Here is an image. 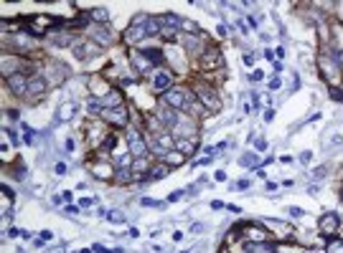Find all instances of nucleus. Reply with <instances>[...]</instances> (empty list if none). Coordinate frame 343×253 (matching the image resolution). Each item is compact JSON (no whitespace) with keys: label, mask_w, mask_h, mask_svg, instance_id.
Listing matches in <instances>:
<instances>
[{"label":"nucleus","mask_w":343,"mask_h":253,"mask_svg":"<svg viewBox=\"0 0 343 253\" xmlns=\"http://www.w3.org/2000/svg\"><path fill=\"white\" fill-rule=\"evenodd\" d=\"M117 164H120V167H125V170H130V154H122V157H117Z\"/></svg>","instance_id":"obj_33"},{"label":"nucleus","mask_w":343,"mask_h":253,"mask_svg":"<svg viewBox=\"0 0 343 253\" xmlns=\"http://www.w3.org/2000/svg\"><path fill=\"white\" fill-rule=\"evenodd\" d=\"M112 147H114V137H107L104 144H102V150H112Z\"/></svg>","instance_id":"obj_39"},{"label":"nucleus","mask_w":343,"mask_h":253,"mask_svg":"<svg viewBox=\"0 0 343 253\" xmlns=\"http://www.w3.org/2000/svg\"><path fill=\"white\" fill-rule=\"evenodd\" d=\"M183 109H188L191 114H196V116L206 112V106L199 102V96H188V102H186V106H183Z\"/></svg>","instance_id":"obj_20"},{"label":"nucleus","mask_w":343,"mask_h":253,"mask_svg":"<svg viewBox=\"0 0 343 253\" xmlns=\"http://www.w3.org/2000/svg\"><path fill=\"white\" fill-rule=\"evenodd\" d=\"M158 20H160V28H163V36H165V38H176V30L183 26V18L176 16V13H163Z\"/></svg>","instance_id":"obj_7"},{"label":"nucleus","mask_w":343,"mask_h":253,"mask_svg":"<svg viewBox=\"0 0 343 253\" xmlns=\"http://www.w3.org/2000/svg\"><path fill=\"white\" fill-rule=\"evenodd\" d=\"M23 132H26V142H28V144H33V130L23 124Z\"/></svg>","instance_id":"obj_35"},{"label":"nucleus","mask_w":343,"mask_h":253,"mask_svg":"<svg viewBox=\"0 0 343 253\" xmlns=\"http://www.w3.org/2000/svg\"><path fill=\"white\" fill-rule=\"evenodd\" d=\"M74 109H76L74 102H64V104L59 106V112H56V122H69V119L74 116Z\"/></svg>","instance_id":"obj_18"},{"label":"nucleus","mask_w":343,"mask_h":253,"mask_svg":"<svg viewBox=\"0 0 343 253\" xmlns=\"http://www.w3.org/2000/svg\"><path fill=\"white\" fill-rule=\"evenodd\" d=\"M211 208H214V210H221V208H226V205H224L221 200H214V202H211Z\"/></svg>","instance_id":"obj_45"},{"label":"nucleus","mask_w":343,"mask_h":253,"mask_svg":"<svg viewBox=\"0 0 343 253\" xmlns=\"http://www.w3.org/2000/svg\"><path fill=\"white\" fill-rule=\"evenodd\" d=\"M158 33H163L160 20H158V18H150V20H147V36H158Z\"/></svg>","instance_id":"obj_28"},{"label":"nucleus","mask_w":343,"mask_h":253,"mask_svg":"<svg viewBox=\"0 0 343 253\" xmlns=\"http://www.w3.org/2000/svg\"><path fill=\"white\" fill-rule=\"evenodd\" d=\"M330 96H333V99H338V102H343V92H340V89H333V92H330Z\"/></svg>","instance_id":"obj_43"},{"label":"nucleus","mask_w":343,"mask_h":253,"mask_svg":"<svg viewBox=\"0 0 343 253\" xmlns=\"http://www.w3.org/2000/svg\"><path fill=\"white\" fill-rule=\"evenodd\" d=\"M99 102H102V106H104V109L120 106V104H122V94H120V92H109V94H107L104 99H99Z\"/></svg>","instance_id":"obj_19"},{"label":"nucleus","mask_w":343,"mask_h":253,"mask_svg":"<svg viewBox=\"0 0 343 253\" xmlns=\"http://www.w3.org/2000/svg\"><path fill=\"white\" fill-rule=\"evenodd\" d=\"M89 33H92V38H94L97 46H112V44H114V36H112L104 26H94Z\"/></svg>","instance_id":"obj_15"},{"label":"nucleus","mask_w":343,"mask_h":253,"mask_svg":"<svg viewBox=\"0 0 343 253\" xmlns=\"http://www.w3.org/2000/svg\"><path fill=\"white\" fill-rule=\"evenodd\" d=\"M310 157H313V152H302V154H300V162H302V164H308Z\"/></svg>","instance_id":"obj_38"},{"label":"nucleus","mask_w":343,"mask_h":253,"mask_svg":"<svg viewBox=\"0 0 343 253\" xmlns=\"http://www.w3.org/2000/svg\"><path fill=\"white\" fill-rule=\"evenodd\" d=\"M92 250H94V253H122V250H117V248H107V246H102V243H97Z\"/></svg>","instance_id":"obj_31"},{"label":"nucleus","mask_w":343,"mask_h":253,"mask_svg":"<svg viewBox=\"0 0 343 253\" xmlns=\"http://www.w3.org/2000/svg\"><path fill=\"white\" fill-rule=\"evenodd\" d=\"M13 178H16V180H23V178H26V170H23V167H18V170L13 172Z\"/></svg>","instance_id":"obj_42"},{"label":"nucleus","mask_w":343,"mask_h":253,"mask_svg":"<svg viewBox=\"0 0 343 253\" xmlns=\"http://www.w3.org/2000/svg\"><path fill=\"white\" fill-rule=\"evenodd\" d=\"M51 236H54L51 230H41V240H51Z\"/></svg>","instance_id":"obj_46"},{"label":"nucleus","mask_w":343,"mask_h":253,"mask_svg":"<svg viewBox=\"0 0 343 253\" xmlns=\"http://www.w3.org/2000/svg\"><path fill=\"white\" fill-rule=\"evenodd\" d=\"M147 20H150L147 13H140V16L132 18L130 28L125 30V40H127V44H140V40L147 38Z\"/></svg>","instance_id":"obj_1"},{"label":"nucleus","mask_w":343,"mask_h":253,"mask_svg":"<svg viewBox=\"0 0 343 253\" xmlns=\"http://www.w3.org/2000/svg\"><path fill=\"white\" fill-rule=\"evenodd\" d=\"M338 56H340V54H333V56H323V58H320V66H323V74H325L328 81H335V78H338V66H340V64H338Z\"/></svg>","instance_id":"obj_10"},{"label":"nucleus","mask_w":343,"mask_h":253,"mask_svg":"<svg viewBox=\"0 0 343 253\" xmlns=\"http://www.w3.org/2000/svg\"><path fill=\"white\" fill-rule=\"evenodd\" d=\"M340 198H343V192H340Z\"/></svg>","instance_id":"obj_52"},{"label":"nucleus","mask_w":343,"mask_h":253,"mask_svg":"<svg viewBox=\"0 0 343 253\" xmlns=\"http://www.w3.org/2000/svg\"><path fill=\"white\" fill-rule=\"evenodd\" d=\"M13 46L18 48V54H31L36 48V38L28 33V30H18L13 36Z\"/></svg>","instance_id":"obj_9"},{"label":"nucleus","mask_w":343,"mask_h":253,"mask_svg":"<svg viewBox=\"0 0 343 253\" xmlns=\"http://www.w3.org/2000/svg\"><path fill=\"white\" fill-rule=\"evenodd\" d=\"M216 30H219V36H221V38H224V36H226V33H229V30H226V26H224V23H221V26H219V28H216Z\"/></svg>","instance_id":"obj_47"},{"label":"nucleus","mask_w":343,"mask_h":253,"mask_svg":"<svg viewBox=\"0 0 343 253\" xmlns=\"http://www.w3.org/2000/svg\"><path fill=\"white\" fill-rule=\"evenodd\" d=\"M76 253H92V248H82V250H76Z\"/></svg>","instance_id":"obj_49"},{"label":"nucleus","mask_w":343,"mask_h":253,"mask_svg":"<svg viewBox=\"0 0 343 253\" xmlns=\"http://www.w3.org/2000/svg\"><path fill=\"white\" fill-rule=\"evenodd\" d=\"M254 147H257V152H264V150H267V140H264V137L254 140Z\"/></svg>","instance_id":"obj_34"},{"label":"nucleus","mask_w":343,"mask_h":253,"mask_svg":"<svg viewBox=\"0 0 343 253\" xmlns=\"http://www.w3.org/2000/svg\"><path fill=\"white\" fill-rule=\"evenodd\" d=\"M176 150L186 157V154H194V150H196V142L194 140H176Z\"/></svg>","instance_id":"obj_21"},{"label":"nucleus","mask_w":343,"mask_h":253,"mask_svg":"<svg viewBox=\"0 0 343 253\" xmlns=\"http://www.w3.org/2000/svg\"><path fill=\"white\" fill-rule=\"evenodd\" d=\"M117 182H130V180H135V175H132V167L130 170H125V167H120L117 170V178H114Z\"/></svg>","instance_id":"obj_27"},{"label":"nucleus","mask_w":343,"mask_h":253,"mask_svg":"<svg viewBox=\"0 0 343 253\" xmlns=\"http://www.w3.org/2000/svg\"><path fill=\"white\" fill-rule=\"evenodd\" d=\"M89 18H92L94 23H102V26H104V23L109 20V13H107V8H92V10H89Z\"/></svg>","instance_id":"obj_22"},{"label":"nucleus","mask_w":343,"mask_h":253,"mask_svg":"<svg viewBox=\"0 0 343 253\" xmlns=\"http://www.w3.org/2000/svg\"><path fill=\"white\" fill-rule=\"evenodd\" d=\"M51 44H54V46H74L76 40H74V36L64 33V36H54V38H51Z\"/></svg>","instance_id":"obj_25"},{"label":"nucleus","mask_w":343,"mask_h":253,"mask_svg":"<svg viewBox=\"0 0 343 253\" xmlns=\"http://www.w3.org/2000/svg\"><path fill=\"white\" fill-rule=\"evenodd\" d=\"M54 170H56V175H66V164H64V162H56Z\"/></svg>","instance_id":"obj_37"},{"label":"nucleus","mask_w":343,"mask_h":253,"mask_svg":"<svg viewBox=\"0 0 343 253\" xmlns=\"http://www.w3.org/2000/svg\"><path fill=\"white\" fill-rule=\"evenodd\" d=\"M330 253H343V243H340V240L333 243V246H330Z\"/></svg>","instance_id":"obj_40"},{"label":"nucleus","mask_w":343,"mask_h":253,"mask_svg":"<svg viewBox=\"0 0 343 253\" xmlns=\"http://www.w3.org/2000/svg\"><path fill=\"white\" fill-rule=\"evenodd\" d=\"M107 218H109L112 223H122V220H125V216H122V213H112V216H107Z\"/></svg>","instance_id":"obj_36"},{"label":"nucleus","mask_w":343,"mask_h":253,"mask_svg":"<svg viewBox=\"0 0 343 253\" xmlns=\"http://www.w3.org/2000/svg\"><path fill=\"white\" fill-rule=\"evenodd\" d=\"M338 64H343V54H340V56H338Z\"/></svg>","instance_id":"obj_50"},{"label":"nucleus","mask_w":343,"mask_h":253,"mask_svg":"<svg viewBox=\"0 0 343 253\" xmlns=\"http://www.w3.org/2000/svg\"><path fill=\"white\" fill-rule=\"evenodd\" d=\"M224 64V58H221V51L219 48H206V51H201V58H199V68L201 71H214V68H219Z\"/></svg>","instance_id":"obj_3"},{"label":"nucleus","mask_w":343,"mask_h":253,"mask_svg":"<svg viewBox=\"0 0 343 253\" xmlns=\"http://www.w3.org/2000/svg\"><path fill=\"white\" fill-rule=\"evenodd\" d=\"M99 48H102V46H97L94 40H76V44H74V56L79 58V61H87V58L97 56Z\"/></svg>","instance_id":"obj_8"},{"label":"nucleus","mask_w":343,"mask_h":253,"mask_svg":"<svg viewBox=\"0 0 343 253\" xmlns=\"http://www.w3.org/2000/svg\"><path fill=\"white\" fill-rule=\"evenodd\" d=\"M249 78H252V81H259V78H262V71H254V74H252Z\"/></svg>","instance_id":"obj_48"},{"label":"nucleus","mask_w":343,"mask_h":253,"mask_svg":"<svg viewBox=\"0 0 343 253\" xmlns=\"http://www.w3.org/2000/svg\"><path fill=\"white\" fill-rule=\"evenodd\" d=\"M168 172H170V164H165V162H160V164H155V167H150V178H152V180L165 178Z\"/></svg>","instance_id":"obj_23"},{"label":"nucleus","mask_w":343,"mask_h":253,"mask_svg":"<svg viewBox=\"0 0 343 253\" xmlns=\"http://www.w3.org/2000/svg\"><path fill=\"white\" fill-rule=\"evenodd\" d=\"M127 147H130V154L132 157H145L147 154V144H145V140H142V134H140V130H127Z\"/></svg>","instance_id":"obj_2"},{"label":"nucleus","mask_w":343,"mask_h":253,"mask_svg":"<svg viewBox=\"0 0 343 253\" xmlns=\"http://www.w3.org/2000/svg\"><path fill=\"white\" fill-rule=\"evenodd\" d=\"M152 89L155 92H168V89H173V78H170V74L168 71H155V76H152Z\"/></svg>","instance_id":"obj_14"},{"label":"nucleus","mask_w":343,"mask_h":253,"mask_svg":"<svg viewBox=\"0 0 343 253\" xmlns=\"http://www.w3.org/2000/svg\"><path fill=\"white\" fill-rule=\"evenodd\" d=\"M6 84H8V89H11L13 94H18V96L28 94V78H26L23 74H13V76H8Z\"/></svg>","instance_id":"obj_12"},{"label":"nucleus","mask_w":343,"mask_h":253,"mask_svg":"<svg viewBox=\"0 0 343 253\" xmlns=\"http://www.w3.org/2000/svg\"><path fill=\"white\" fill-rule=\"evenodd\" d=\"M142 54L152 61V66H160V64H163V54H160V48H142Z\"/></svg>","instance_id":"obj_24"},{"label":"nucleus","mask_w":343,"mask_h":253,"mask_svg":"<svg viewBox=\"0 0 343 253\" xmlns=\"http://www.w3.org/2000/svg\"><path fill=\"white\" fill-rule=\"evenodd\" d=\"M338 226H340V218H338L335 213H325V216L320 218V230H323L325 238H333V236L338 233Z\"/></svg>","instance_id":"obj_11"},{"label":"nucleus","mask_w":343,"mask_h":253,"mask_svg":"<svg viewBox=\"0 0 343 253\" xmlns=\"http://www.w3.org/2000/svg\"><path fill=\"white\" fill-rule=\"evenodd\" d=\"M287 213H290L292 218H302V216H305V210H302V208H295V205H292V208L287 210Z\"/></svg>","instance_id":"obj_32"},{"label":"nucleus","mask_w":343,"mask_h":253,"mask_svg":"<svg viewBox=\"0 0 343 253\" xmlns=\"http://www.w3.org/2000/svg\"><path fill=\"white\" fill-rule=\"evenodd\" d=\"M109 124H114V126H127V122H130V112H127V106L125 104H120V106H112V109H104V114H102Z\"/></svg>","instance_id":"obj_4"},{"label":"nucleus","mask_w":343,"mask_h":253,"mask_svg":"<svg viewBox=\"0 0 343 253\" xmlns=\"http://www.w3.org/2000/svg\"><path fill=\"white\" fill-rule=\"evenodd\" d=\"M155 119L160 122V126H163V130H173V126L178 124V114H176V112H170V106H165V109H158V112H155Z\"/></svg>","instance_id":"obj_13"},{"label":"nucleus","mask_w":343,"mask_h":253,"mask_svg":"<svg viewBox=\"0 0 343 253\" xmlns=\"http://www.w3.org/2000/svg\"><path fill=\"white\" fill-rule=\"evenodd\" d=\"M183 46H186L188 51H194V54L201 48V44H199V38H196V36H183Z\"/></svg>","instance_id":"obj_26"},{"label":"nucleus","mask_w":343,"mask_h":253,"mask_svg":"<svg viewBox=\"0 0 343 253\" xmlns=\"http://www.w3.org/2000/svg\"><path fill=\"white\" fill-rule=\"evenodd\" d=\"M54 253H64V250H61V248H59V250H54Z\"/></svg>","instance_id":"obj_51"},{"label":"nucleus","mask_w":343,"mask_h":253,"mask_svg":"<svg viewBox=\"0 0 343 253\" xmlns=\"http://www.w3.org/2000/svg\"><path fill=\"white\" fill-rule=\"evenodd\" d=\"M132 68H135L137 74H147V71H152L155 66H152V61H150L142 51H132Z\"/></svg>","instance_id":"obj_16"},{"label":"nucleus","mask_w":343,"mask_h":253,"mask_svg":"<svg viewBox=\"0 0 343 253\" xmlns=\"http://www.w3.org/2000/svg\"><path fill=\"white\" fill-rule=\"evenodd\" d=\"M44 92H46V78H41V76L28 78V94L31 96H44Z\"/></svg>","instance_id":"obj_17"},{"label":"nucleus","mask_w":343,"mask_h":253,"mask_svg":"<svg viewBox=\"0 0 343 253\" xmlns=\"http://www.w3.org/2000/svg\"><path fill=\"white\" fill-rule=\"evenodd\" d=\"M163 162H165V164H170V167H173V164H181V162H183V154H181V152H168Z\"/></svg>","instance_id":"obj_29"},{"label":"nucleus","mask_w":343,"mask_h":253,"mask_svg":"<svg viewBox=\"0 0 343 253\" xmlns=\"http://www.w3.org/2000/svg\"><path fill=\"white\" fill-rule=\"evenodd\" d=\"M247 188H249V180H239L237 182V190H247Z\"/></svg>","instance_id":"obj_44"},{"label":"nucleus","mask_w":343,"mask_h":253,"mask_svg":"<svg viewBox=\"0 0 343 253\" xmlns=\"http://www.w3.org/2000/svg\"><path fill=\"white\" fill-rule=\"evenodd\" d=\"M325 172H328V167H318V170H315V180L325 178Z\"/></svg>","instance_id":"obj_41"},{"label":"nucleus","mask_w":343,"mask_h":253,"mask_svg":"<svg viewBox=\"0 0 343 253\" xmlns=\"http://www.w3.org/2000/svg\"><path fill=\"white\" fill-rule=\"evenodd\" d=\"M244 167H254L257 164V154L254 152H249V154H242V160H239Z\"/></svg>","instance_id":"obj_30"},{"label":"nucleus","mask_w":343,"mask_h":253,"mask_svg":"<svg viewBox=\"0 0 343 253\" xmlns=\"http://www.w3.org/2000/svg\"><path fill=\"white\" fill-rule=\"evenodd\" d=\"M163 102H165V106H170V109H183L186 102H188V92L181 89V86H173V89H168V92L163 94Z\"/></svg>","instance_id":"obj_5"},{"label":"nucleus","mask_w":343,"mask_h":253,"mask_svg":"<svg viewBox=\"0 0 343 253\" xmlns=\"http://www.w3.org/2000/svg\"><path fill=\"white\" fill-rule=\"evenodd\" d=\"M196 96H199V102H201L209 112L221 109V99H219V94H216L211 86H199V89H196Z\"/></svg>","instance_id":"obj_6"}]
</instances>
